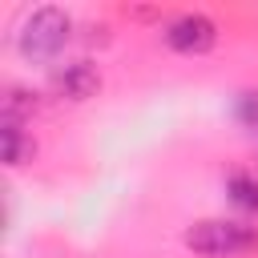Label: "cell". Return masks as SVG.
Instances as JSON below:
<instances>
[{"label":"cell","instance_id":"2","mask_svg":"<svg viewBox=\"0 0 258 258\" xmlns=\"http://www.w3.org/2000/svg\"><path fill=\"white\" fill-rule=\"evenodd\" d=\"M181 242L202 258H234L258 246V226H246L234 218H206V222H194L181 234Z\"/></svg>","mask_w":258,"mask_h":258},{"label":"cell","instance_id":"1","mask_svg":"<svg viewBox=\"0 0 258 258\" xmlns=\"http://www.w3.org/2000/svg\"><path fill=\"white\" fill-rule=\"evenodd\" d=\"M69 36H73V16L56 4H40L24 16V24L16 32V48L24 60H52L69 44Z\"/></svg>","mask_w":258,"mask_h":258},{"label":"cell","instance_id":"8","mask_svg":"<svg viewBox=\"0 0 258 258\" xmlns=\"http://www.w3.org/2000/svg\"><path fill=\"white\" fill-rule=\"evenodd\" d=\"M32 109H36V93H28V89H8V97H4V117L24 121Z\"/></svg>","mask_w":258,"mask_h":258},{"label":"cell","instance_id":"5","mask_svg":"<svg viewBox=\"0 0 258 258\" xmlns=\"http://www.w3.org/2000/svg\"><path fill=\"white\" fill-rule=\"evenodd\" d=\"M0 145H4V161L8 165H24L28 157H32V137L24 133V121H16V117H4L0 113Z\"/></svg>","mask_w":258,"mask_h":258},{"label":"cell","instance_id":"4","mask_svg":"<svg viewBox=\"0 0 258 258\" xmlns=\"http://www.w3.org/2000/svg\"><path fill=\"white\" fill-rule=\"evenodd\" d=\"M48 89L60 101H89L101 89V69L93 60H64L48 73Z\"/></svg>","mask_w":258,"mask_h":258},{"label":"cell","instance_id":"7","mask_svg":"<svg viewBox=\"0 0 258 258\" xmlns=\"http://www.w3.org/2000/svg\"><path fill=\"white\" fill-rule=\"evenodd\" d=\"M234 121H238L246 133L258 137V89H246V93L234 97Z\"/></svg>","mask_w":258,"mask_h":258},{"label":"cell","instance_id":"6","mask_svg":"<svg viewBox=\"0 0 258 258\" xmlns=\"http://www.w3.org/2000/svg\"><path fill=\"white\" fill-rule=\"evenodd\" d=\"M226 194H230V202H234L242 214H258V173L234 169V173L226 177Z\"/></svg>","mask_w":258,"mask_h":258},{"label":"cell","instance_id":"3","mask_svg":"<svg viewBox=\"0 0 258 258\" xmlns=\"http://www.w3.org/2000/svg\"><path fill=\"white\" fill-rule=\"evenodd\" d=\"M165 44L181 56H202L218 44V24L206 12H181L177 20L165 24Z\"/></svg>","mask_w":258,"mask_h":258}]
</instances>
